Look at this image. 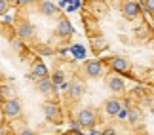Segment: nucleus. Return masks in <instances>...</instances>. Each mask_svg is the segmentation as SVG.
I'll return each instance as SVG.
<instances>
[{
  "label": "nucleus",
  "mask_w": 154,
  "mask_h": 135,
  "mask_svg": "<svg viewBox=\"0 0 154 135\" xmlns=\"http://www.w3.org/2000/svg\"><path fill=\"white\" fill-rule=\"evenodd\" d=\"M2 112L6 118H17L21 114V103L19 99H6L2 105Z\"/></svg>",
  "instance_id": "1"
},
{
  "label": "nucleus",
  "mask_w": 154,
  "mask_h": 135,
  "mask_svg": "<svg viewBox=\"0 0 154 135\" xmlns=\"http://www.w3.org/2000/svg\"><path fill=\"white\" fill-rule=\"evenodd\" d=\"M76 120L80 122V126L84 127H91V126H95V122H97V114H95V110L93 109H82L78 116H76Z\"/></svg>",
  "instance_id": "2"
},
{
  "label": "nucleus",
  "mask_w": 154,
  "mask_h": 135,
  "mask_svg": "<svg viewBox=\"0 0 154 135\" xmlns=\"http://www.w3.org/2000/svg\"><path fill=\"white\" fill-rule=\"evenodd\" d=\"M42 110H44V116L48 122H51V124H61V110H59L57 105L48 101V103L42 105Z\"/></svg>",
  "instance_id": "3"
},
{
  "label": "nucleus",
  "mask_w": 154,
  "mask_h": 135,
  "mask_svg": "<svg viewBox=\"0 0 154 135\" xmlns=\"http://www.w3.org/2000/svg\"><path fill=\"white\" fill-rule=\"evenodd\" d=\"M122 14L126 19H135L141 14V6L137 4V0H126L122 6Z\"/></svg>",
  "instance_id": "4"
},
{
  "label": "nucleus",
  "mask_w": 154,
  "mask_h": 135,
  "mask_svg": "<svg viewBox=\"0 0 154 135\" xmlns=\"http://www.w3.org/2000/svg\"><path fill=\"white\" fill-rule=\"evenodd\" d=\"M55 84L50 76H44V78H36V90L42 93V95H50V93L55 91Z\"/></svg>",
  "instance_id": "5"
},
{
  "label": "nucleus",
  "mask_w": 154,
  "mask_h": 135,
  "mask_svg": "<svg viewBox=\"0 0 154 135\" xmlns=\"http://www.w3.org/2000/svg\"><path fill=\"white\" fill-rule=\"evenodd\" d=\"M106 87H109L110 91H114V93H122L124 90H126V84H124V80L120 78V76L110 74L109 78H106Z\"/></svg>",
  "instance_id": "6"
},
{
  "label": "nucleus",
  "mask_w": 154,
  "mask_h": 135,
  "mask_svg": "<svg viewBox=\"0 0 154 135\" xmlns=\"http://www.w3.org/2000/svg\"><path fill=\"white\" fill-rule=\"evenodd\" d=\"M72 31L74 29H72V25H70V21L65 19V17L57 23V27H55V34L59 38H69L70 34H72Z\"/></svg>",
  "instance_id": "7"
},
{
  "label": "nucleus",
  "mask_w": 154,
  "mask_h": 135,
  "mask_svg": "<svg viewBox=\"0 0 154 135\" xmlns=\"http://www.w3.org/2000/svg\"><path fill=\"white\" fill-rule=\"evenodd\" d=\"M124 109V103L122 101H118V99H106L105 101V112L109 114V116H118V112Z\"/></svg>",
  "instance_id": "8"
},
{
  "label": "nucleus",
  "mask_w": 154,
  "mask_h": 135,
  "mask_svg": "<svg viewBox=\"0 0 154 135\" xmlns=\"http://www.w3.org/2000/svg\"><path fill=\"white\" fill-rule=\"evenodd\" d=\"M84 69H86V74L90 78H99L103 74V63L101 61H88Z\"/></svg>",
  "instance_id": "9"
},
{
  "label": "nucleus",
  "mask_w": 154,
  "mask_h": 135,
  "mask_svg": "<svg viewBox=\"0 0 154 135\" xmlns=\"http://www.w3.org/2000/svg\"><path fill=\"white\" fill-rule=\"evenodd\" d=\"M84 91H86V84L84 82H72V84H69V95L70 99H74V101H78V99L84 95Z\"/></svg>",
  "instance_id": "10"
},
{
  "label": "nucleus",
  "mask_w": 154,
  "mask_h": 135,
  "mask_svg": "<svg viewBox=\"0 0 154 135\" xmlns=\"http://www.w3.org/2000/svg\"><path fill=\"white\" fill-rule=\"evenodd\" d=\"M38 10H40V14L46 15V17H53V15L59 14V8H57L55 4L48 2V0H42V2H40V6H38Z\"/></svg>",
  "instance_id": "11"
},
{
  "label": "nucleus",
  "mask_w": 154,
  "mask_h": 135,
  "mask_svg": "<svg viewBox=\"0 0 154 135\" xmlns=\"http://www.w3.org/2000/svg\"><path fill=\"white\" fill-rule=\"evenodd\" d=\"M109 65L116 72H126L129 69V61H126L124 57H112V59H109Z\"/></svg>",
  "instance_id": "12"
},
{
  "label": "nucleus",
  "mask_w": 154,
  "mask_h": 135,
  "mask_svg": "<svg viewBox=\"0 0 154 135\" xmlns=\"http://www.w3.org/2000/svg\"><path fill=\"white\" fill-rule=\"evenodd\" d=\"M17 36L23 38V40H29L34 36V27L29 25V23H21L19 27H17Z\"/></svg>",
  "instance_id": "13"
},
{
  "label": "nucleus",
  "mask_w": 154,
  "mask_h": 135,
  "mask_svg": "<svg viewBox=\"0 0 154 135\" xmlns=\"http://www.w3.org/2000/svg\"><path fill=\"white\" fill-rule=\"evenodd\" d=\"M44 76H48V69L42 61H36L32 65V70H31V78H44Z\"/></svg>",
  "instance_id": "14"
},
{
  "label": "nucleus",
  "mask_w": 154,
  "mask_h": 135,
  "mask_svg": "<svg viewBox=\"0 0 154 135\" xmlns=\"http://www.w3.org/2000/svg\"><path fill=\"white\" fill-rule=\"evenodd\" d=\"M141 118H143V114H141V110H139V109L131 107V109L128 110V122H129V124H139Z\"/></svg>",
  "instance_id": "15"
},
{
  "label": "nucleus",
  "mask_w": 154,
  "mask_h": 135,
  "mask_svg": "<svg viewBox=\"0 0 154 135\" xmlns=\"http://www.w3.org/2000/svg\"><path fill=\"white\" fill-rule=\"evenodd\" d=\"M53 84H55V86H61L63 84V82H65V74L61 72V70H55V72H53Z\"/></svg>",
  "instance_id": "16"
},
{
  "label": "nucleus",
  "mask_w": 154,
  "mask_h": 135,
  "mask_svg": "<svg viewBox=\"0 0 154 135\" xmlns=\"http://www.w3.org/2000/svg\"><path fill=\"white\" fill-rule=\"evenodd\" d=\"M141 4H143L145 11H149V14H154V0H141Z\"/></svg>",
  "instance_id": "17"
},
{
  "label": "nucleus",
  "mask_w": 154,
  "mask_h": 135,
  "mask_svg": "<svg viewBox=\"0 0 154 135\" xmlns=\"http://www.w3.org/2000/svg\"><path fill=\"white\" fill-rule=\"evenodd\" d=\"M93 46H95V50H105L106 48V42L103 38H99V40H93Z\"/></svg>",
  "instance_id": "18"
},
{
  "label": "nucleus",
  "mask_w": 154,
  "mask_h": 135,
  "mask_svg": "<svg viewBox=\"0 0 154 135\" xmlns=\"http://www.w3.org/2000/svg\"><path fill=\"white\" fill-rule=\"evenodd\" d=\"M8 11V0H0V14Z\"/></svg>",
  "instance_id": "19"
},
{
  "label": "nucleus",
  "mask_w": 154,
  "mask_h": 135,
  "mask_svg": "<svg viewBox=\"0 0 154 135\" xmlns=\"http://www.w3.org/2000/svg\"><path fill=\"white\" fill-rule=\"evenodd\" d=\"M90 133H93V135H97V133H103V131L99 130V127H95V126H91V127H90Z\"/></svg>",
  "instance_id": "20"
},
{
  "label": "nucleus",
  "mask_w": 154,
  "mask_h": 135,
  "mask_svg": "<svg viewBox=\"0 0 154 135\" xmlns=\"http://www.w3.org/2000/svg\"><path fill=\"white\" fill-rule=\"evenodd\" d=\"M103 133L105 135H112V133H116V130L114 127H106V130H103Z\"/></svg>",
  "instance_id": "21"
},
{
  "label": "nucleus",
  "mask_w": 154,
  "mask_h": 135,
  "mask_svg": "<svg viewBox=\"0 0 154 135\" xmlns=\"http://www.w3.org/2000/svg\"><path fill=\"white\" fill-rule=\"evenodd\" d=\"M0 91H2V95H8V93H10V87L8 86H2V87H0Z\"/></svg>",
  "instance_id": "22"
},
{
  "label": "nucleus",
  "mask_w": 154,
  "mask_h": 135,
  "mask_svg": "<svg viewBox=\"0 0 154 135\" xmlns=\"http://www.w3.org/2000/svg\"><path fill=\"white\" fill-rule=\"evenodd\" d=\"M11 21H14V17H11V15H4V23H11Z\"/></svg>",
  "instance_id": "23"
},
{
  "label": "nucleus",
  "mask_w": 154,
  "mask_h": 135,
  "mask_svg": "<svg viewBox=\"0 0 154 135\" xmlns=\"http://www.w3.org/2000/svg\"><path fill=\"white\" fill-rule=\"evenodd\" d=\"M19 133H32V130H29V127H23V130H19Z\"/></svg>",
  "instance_id": "24"
},
{
  "label": "nucleus",
  "mask_w": 154,
  "mask_h": 135,
  "mask_svg": "<svg viewBox=\"0 0 154 135\" xmlns=\"http://www.w3.org/2000/svg\"><path fill=\"white\" fill-rule=\"evenodd\" d=\"M0 95H2V91H0Z\"/></svg>",
  "instance_id": "25"
}]
</instances>
